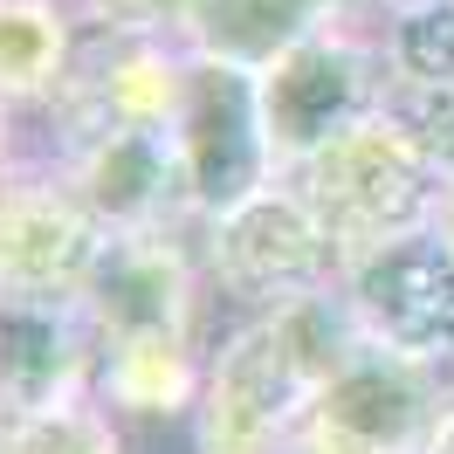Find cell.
<instances>
[{
    "mask_svg": "<svg viewBox=\"0 0 454 454\" xmlns=\"http://www.w3.org/2000/svg\"><path fill=\"white\" fill-rule=\"evenodd\" d=\"M283 179L303 193V207L324 221V234L338 241L344 269L358 255H372V248H393L406 234L434 227L441 200H448L427 145L413 138V124L399 111H379L372 124L344 131L338 145L296 159Z\"/></svg>",
    "mask_w": 454,
    "mask_h": 454,
    "instance_id": "obj_1",
    "label": "cell"
},
{
    "mask_svg": "<svg viewBox=\"0 0 454 454\" xmlns=\"http://www.w3.org/2000/svg\"><path fill=\"white\" fill-rule=\"evenodd\" d=\"M193 241H200V262H207V289L227 310V324L276 317L289 303H310V296L344 283L338 241L324 234V221L303 207V193L289 179L262 186L255 200L227 207L214 221H193Z\"/></svg>",
    "mask_w": 454,
    "mask_h": 454,
    "instance_id": "obj_2",
    "label": "cell"
},
{
    "mask_svg": "<svg viewBox=\"0 0 454 454\" xmlns=\"http://www.w3.org/2000/svg\"><path fill=\"white\" fill-rule=\"evenodd\" d=\"M262 104H269V138L283 172L296 159H310L324 145H338L344 131L372 124L379 111H393V76L379 56V21L344 14L324 35L296 42L289 56L262 69Z\"/></svg>",
    "mask_w": 454,
    "mask_h": 454,
    "instance_id": "obj_3",
    "label": "cell"
},
{
    "mask_svg": "<svg viewBox=\"0 0 454 454\" xmlns=\"http://www.w3.org/2000/svg\"><path fill=\"white\" fill-rule=\"evenodd\" d=\"M317 379L289 344L283 317L221 324L207 344V386L193 413V454H283L310 413Z\"/></svg>",
    "mask_w": 454,
    "mask_h": 454,
    "instance_id": "obj_4",
    "label": "cell"
},
{
    "mask_svg": "<svg viewBox=\"0 0 454 454\" xmlns=\"http://www.w3.org/2000/svg\"><path fill=\"white\" fill-rule=\"evenodd\" d=\"M172 138H179V159H186L193 221H214V214H227V207H241V200H255L262 186L283 179V159H276V138H269L262 76L241 69V62L193 56Z\"/></svg>",
    "mask_w": 454,
    "mask_h": 454,
    "instance_id": "obj_5",
    "label": "cell"
},
{
    "mask_svg": "<svg viewBox=\"0 0 454 454\" xmlns=\"http://www.w3.org/2000/svg\"><path fill=\"white\" fill-rule=\"evenodd\" d=\"M338 289L372 351L454 379V241L441 227L358 255Z\"/></svg>",
    "mask_w": 454,
    "mask_h": 454,
    "instance_id": "obj_6",
    "label": "cell"
},
{
    "mask_svg": "<svg viewBox=\"0 0 454 454\" xmlns=\"http://www.w3.org/2000/svg\"><path fill=\"white\" fill-rule=\"evenodd\" d=\"M111 255V234L90 221L69 179L28 159H7L0 200V296L7 303H83L97 269Z\"/></svg>",
    "mask_w": 454,
    "mask_h": 454,
    "instance_id": "obj_7",
    "label": "cell"
},
{
    "mask_svg": "<svg viewBox=\"0 0 454 454\" xmlns=\"http://www.w3.org/2000/svg\"><path fill=\"white\" fill-rule=\"evenodd\" d=\"M448 399L454 379L365 344V358L310 399V413L296 420L283 454H420Z\"/></svg>",
    "mask_w": 454,
    "mask_h": 454,
    "instance_id": "obj_8",
    "label": "cell"
},
{
    "mask_svg": "<svg viewBox=\"0 0 454 454\" xmlns=\"http://www.w3.org/2000/svg\"><path fill=\"white\" fill-rule=\"evenodd\" d=\"M90 324L97 351L131 338H159V331H193L207 338V310L214 289H207V262H200L193 227H172V234H124L111 241V255L97 269L90 296L76 303Z\"/></svg>",
    "mask_w": 454,
    "mask_h": 454,
    "instance_id": "obj_9",
    "label": "cell"
},
{
    "mask_svg": "<svg viewBox=\"0 0 454 454\" xmlns=\"http://www.w3.org/2000/svg\"><path fill=\"white\" fill-rule=\"evenodd\" d=\"M69 193L90 207V221L111 241L124 234H172L193 227V193H186V159L172 131H117L90 159L62 166Z\"/></svg>",
    "mask_w": 454,
    "mask_h": 454,
    "instance_id": "obj_10",
    "label": "cell"
},
{
    "mask_svg": "<svg viewBox=\"0 0 454 454\" xmlns=\"http://www.w3.org/2000/svg\"><path fill=\"white\" fill-rule=\"evenodd\" d=\"M76 393H97V338H90L83 310L0 296V413L28 420Z\"/></svg>",
    "mask_w": 454,
    "mask_h": 454,
    "instance_id": "obj_11",
    "label": "cell"
},
{
    "mask_svg": "<svg viewBox=\"0 0 454 454\" xmlns=\"http://www.w3.org/2000/svg\"><path fill=\"white\" fill-rule=\"evenodd\" d=\"M90 49L76 0H0V104L7 124H28L62 97Z\"/></svg>",
    "mask_w": 454,
    "mask_h": 454,
    "instance_id": "obj_12",
    "label": "cell"
},
{
    "mask_svg": "<svg viewBox=\"0 0 454 454\" xmlns=\"http://www.w3.org/2000/svg\"><path fill=\"white\" fill-rule=\"evenodd\" d=\"M344 14H358V7L351 0H200L193 21H186V56L241 62L262 76L276 56H289L296 42L324 35Z\"/></svg>",
    "mask_w": 454,
    "mask_h": 454,
    "instance_id": "obj_13",
    "label": "cell"
},
{
    "mask_svg": "<svg viewBox=\"0 0 454 454\" xmlns=\"http://www.w3.org/2000/svg\"><path fill=\"white\" fill-rule=\"evenodd\" d=\"M379 56H386L393 97L454 90V0H406L379 14Z\"/></svg>",
    "mask_w": 454,
    "mask_h": 454,
    "instance_id": "obj_14",
    "label": "cell"
},
{
    "mask_svg": "<svg viewBox=\"0 0 454 454\" xmlns=\"http://www.w3.org/2000/svg\"><path fill=\"white\" fill-rule=\"evenodd\" d=\"M0 454H138V441L111 413L104 393H76V399H62V406L28 413V420H7Z\"/></svg>",
    "mask_w": 454,
    "mask_h": 454,
    "instance_id": "obj_15",
    "label": "cell"
},
{
    "mask_svg": "<svg viewBox=\"0 0 454 454\" xmlns=\"http://www.w3.org/2000/svg\"><path fill=\"white\" fill-rule=\"evenodd\" d=\"M200 0H76L90 35H117V42H179L186 49V21Z\"/></svg>",
    "mask_w": 454,
    "mask_h": 454,
    "instance_id": "obj_16",
    "label": "cell"
},
{
    "mask_svg": "<svg viewBox=\"0 0 454 454\" xmlns=\"http://www.w3.org/2000/svg\"><path fill=\"white\" fill-rule=\"evenodd\" d=\"M393 111L413 124V138L427 145V159L441 172V186H454V90H420V97H393Z\"/></svg>",
    "mask_w": 454,
    "mask_h": 454,
    "instance_id": "obj_17",
    "label": "cell"
},
{
    "mask_svg": "<svg viewBox=\"0 0 454 454\" xmlns=\"http://www.w3.org/2000/svg\"><path fill=\"white\" fill-rule=\"evenodd\" d=\"M420 454H454V399L441 406V420H434V434H427V448Z\"/></svg>",
    "mask_w": 454,
    "mask_h": 454,
    "instance_id": "obj_18",
    "label": "cell"
},
{
    "mask_svg": "<svg viewBox=\"0 0 454 454\" xmlns=\"http://www.w3.org/2000/svg\"><path fill=\"white\" fill-rule=\"evenodd\" d=\"M351 7H358V14H372V21H379V14H393V7H406V0H351Z\"/></svg>",
    "mask_w": 454,
    "mask_h": 454,
    "instance_id": "obj_19",
    "label": "cell"
},
{
    "mask_svg": "<svg viewBox=\"0 0 454 454\" xmlns=\"http://www.w3.org/2000/svg\"><path fill=\"white\" fill-rule=\"evenodd\" d=\"M434 227H441V234L454 241V186H448V200H441V221H434Z\"/></svg>",
    "mask_w": 454,
    "mask_h": 454,
    "instance_id": "obj_20",
    "label": "cell"
}]
</instances>
